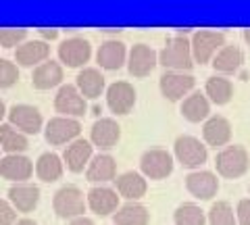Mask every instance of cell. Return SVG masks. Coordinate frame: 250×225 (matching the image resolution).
I'll return each mask as SVG.
<instances>
[{"label": "cell", "mask_w": 250, "mask_h": 225, "mask_svg": "<svg viewBox=\"0 0 250 225\" xmlns=\"http://www.w3.org/2000/svg\"><path fill=\"white\" fill-rule=\"evenodd\" d=\"M215 167L219 175L228 177V180H236V177H242L248 171L250 157L244 146L231 144L225 146L223 150H219V154L215 157Z\"/></svg>", "instance_id": "7a4b0ae2"}, {"label": "cell", "mask_w": 250, "mask_h": 225, "mask_svg": "<svg viewBox=\"0 0 250 225\" xmlns=\"http://www.w3.org/2000/svg\"><path fill=\"white\" fill-rule=\"evenodd\" d=\"M208 225H238V217L233 213V208L225 200H217L210 205L208 215H207Z\"/></svg>", "instance_id": "836d02e7"}, {"label": "cell", "mask_w": 250, "mask_h": 225, "mask_svg": "<svg viewBox=\"0 0 250 225\" xmlns=\"http://www.w3.org/2000/svg\"><path fill=\"white\" fill-rule=\"evenodd\" d=\"M196 86V80L190 73H179V71H167L161 75L159 80V88L161 94L165 96L169 102H179L184 100V96L188 98V94Z\"/></svg>", "instance_id": "9c48e42d"}, {"label": "cell", "mask_w": 250, "mask_h": 225, "mask_svg": "<svg viewBox=\"0 0 250 225\" xmlns=\"http://www.w3.org/2000/svg\"><path fill=\"white\" fill-rule=\"evenodd\" d=\"M119 198H121L119 192L113 190V188H106V185H96V188H92L88 192V196H85L88 206L100 217L117 213V208H119Z\"/></svg>", "instance_id": "ac0fdd59"}, {"label": "cell", "mask_w": 250, "mask_h": 225, "mask_svg": "<svg viewBox=\"0 0 250 225\" xmlns=\"http://www.w3.org/2000/svg\"><path fill=\"white\" fill-rule=\"evenodd\" d=\"M17 223V211L9 203V198H0V225H15Z\"/></svg>", "instance_id": "8d00e7d4"}, {"label": "cell", "mask_w": 250, "mask_h": 225, "mask_svg": "<svg viewBox=\"0 0 250 225\" xmlns=\"http://www.w3.org/2000/svg\"><path fill=\"white\" fill-rule=\"evenodd\" d=\"M34 173V163L25 154H6L0 159V177L15 184H25Z\"/></svg>", "instance_id": "2e32d148"}, {"label": "cell", "mask_w": 250, "mask_h": 225, "mask_svg": "<svg viewBox=\"0 0 250 225\" xmlns=\"http://www.w3.org/2000/svg\"><path fill=\"white\" fill-rule=\"evenodd\" d=\"M113 221L115 225H148L150 223V213L140 203H125L123 206L117 208Z\"/></svg>", "instance_id": "f546056e"}, {"label": "cell", "mask_w": 250, "mask_h": 225, "mask_svg": "<svg viewBox=\"0 0 250 225\" xmlns=\"http://www.w3.org/2000/svg\"><path fill=\"white\" fill-rule=\"evenodd\" d=\"M173 154L175 159L188 169H196L202 163H207V146L194 136H179L173 144Z\"/></svg>", "instance_id": "ba28073f"}, {"label": "cell", "mask_w": 250, "mask_h": 225, "mask_svg": "<svg viewBox=\"0 0 250 225\" xmlns=\"http://www.w3.org/2000/svg\"><path fill=\"white\" fill-rule=\"evenodd\" d=\"M244 63V52L238 46H228L225 44L221 50L217 52V57L213 59V69L217 73H223V75H229V73H236L238 69Z\"/></svg>", "instance_id": "83f0119b"}, {"label": "cell", "mask_w": 250, "mask_h": 225, "mask_svg": "<svg viewBox=\"0 0 250 225\" xmlns=\"http://www.w3.org/2000/svg\"><path fill=\"white\" fill-rule=\"evenodd\" d=\"M92 57V44L82 36H71L59 46V61L67 67H83Z\"/></svg>", "instance_id": "8fae6325"}, {"label": "cell", "mask_w": 250, "mask_h": 225, "mask_svg": "<svg viewBox=\"0 0 250 225\" xmlns=\"http://www.w3.org/2000/svg\"><path fill=\"white\" fill-rule=\"evenodd\" d=\"M205 94L210 102L215 104H228L231 96H233V86L229 80H225L221 75H213L207 80V86H205Z\"/></svg>", "instance_id": "1f68e13d"}, {"label": "cell", "mask_w": 250, "mask_h": 225, "mask_svg": "<svg viewBox=\"0 0 250 225\" xmlns=\"http://www.w3.org/2000/svg\"><path fill=\"white\" fill-rule=\"evenodd\" d=\"M9 203L19 213H31L40 203V188L36 184H15L9 188Z\"/></svg>", "instance_id": "44dd1931"}, {"label": "cell", "mask_w": 250, "mask_h": 225, "mask_svg": "<svg viewBox=\"0 0 250 225\" xmlns=\"http://www.w3.org/2000/svg\"><path fill=\"white\" fill-rule=\"evenodd\" d=\"M121 138V127L113 117H100L90 129V142L100 150H111Z\"/></svg>", "instance_id": "5bb4252c"}, {"label": "cell", "mask_w": 250, "mask_h": 225, "mask_svg": "<svg viewBox=\"0 0 250 225\" xmlns=\"http://www.w3.org/2000/svg\"><path fill=\"white\" fill-rule=\"evenodd\" d=\"M117 175V163L111 154H96L92 161L88 169H85V177H88V182L92 184H104V182H111L115 180Z\"/></svg>", "instance_id": "484cf974"}, {"label": "cell", "mask_w": 250, "mask_h": 225, "mask_svg": "<svg viewBox=\"0 0 250 225\" xmlns=\"http://www.w3.org/2000/svg\"><path fill=\"white\" fill-rule=\"evenodd\" d=\"M6 117H9V123L15 129H19L21 134H25V136L40 134L42 125H44L42 113L31 104H13L9 108V115H6Z\"/></svg>", "instance_id": "30bf717a"}, {"label": "cell", "mask_w": 250, "mask_h": 225, "mask_svg": "<svg viewBox=\"0 0 250 225\" xmlns=\"http://www.w3.org/2000/svg\"><path fill=\"white\" fill-rule=\"evenodd\" d=\"M117 185V192L119 196L129 200V203H138L140 198L146 194L148 190V184H146V177L138 171H125L115 180Z\"/></svg>", "instance_id": "603a6c76"}, {"label": "cell", "mask_w": 250, "mask_h": 225, "mask_svg": "<svg viewBox=\"0 0 250 225\" xmlns=\"http://www.w3.org/2000/svg\"><path fill=\"white\" fill-rule=\"evenodd\" d=\"M54 108H57V113H61V117L80 119L88 111V104H85V98L82 96L75 83H62L54 96Z\"/></svg>", "instance_id": "8992f818"}, {"label": "cell", "mask_w": 250, "mask_h": 225, "mask_svg": "<svg viewBox=\"0 0 250 225\" xmlns=\"http://www.w3.org/2000/svg\"><path fill=\"white\" fill-rule=\"evenodd\" d=\"M173 221L175 225H207V215L198 205L184 203L175 208Z\"/></svg>", "instance_id": "d6a6232c"}, {"label": "cell", "mask_w": 250, "mask_h": 225, "mask_svg": "<svg viewBox=\"0 0 250 225\" xmlns=\"http://www.w3.org/2000/svg\"><path fill=\"white\" fill-rule=\"evenodd\" d=\"M85 206H88V200H85L83 192L77 188V185H62L61 190L54 192L52 198V208L61 219H77V217H83Z\"/></svg>", "instance_id": "3957f363"}, {"label": "cell", "mask_w": 250, "mask_h": 225, "mask_svg": "<svg viewBox=\"0 0 250 225\" xmlns=\"http://www.w3.org/2000/svg\"><path fill=\"white\" fill-rule=\"evenodd\" d=\"M50 57V46L44 40H27L15 50V61L21 67H40Z\"/></svg>", "instance_id": "d6986e66"}, {"label": "cell", "mask_w": 250, "mask_h": 225, "mask_svg": "<svg viewBox=\"0 0 250 225\" xmlns=\"http://www.w3.org/2000/svg\"><path fill=\"white\" fill-rule=\"evenodd\" d=\"M202 138H205V142L208 146L221 148V146L229 144L231 140V123L225 117H221V115H213L202 125Z\"/></svg>", "instance_id": "7402d4cb"}, {"label": "cell", "mask_w": 250, "mask_h": 225, "mask_svg": "<svg viewBox=\"0 0 250 225\" xmlns=\"http://www.w3.org/2000/svg\"><path fill=\"white\" fill-rule=\"evenodd\" d=\"M82 134V123L80 119L71 117H52L44 127V138L50 146H62V144H71L75 142Z\"/></svg>", "instance_id": "5b68a950"}, {"label": "cell", "mask_w": 250, "mask_h": 225, "mask_svg": "<svg viewBox=\"0 0 250 225\" xmlns=\"http://www.w3.org/2000/svg\"><path fill=\"white\" fill-rule=\"evenodd\" d=\"M186 29L175 36H171L169 40L163 46V50L159 52V65H163L169 71H179L186 73L190 71L194 65V57H192V44L186 38Z\"/></svg>", "instance_id": "6da1fadb"}, {"label": "cell", "mask_w": 250, "mask_h": 225, "mask_svg": "<svg viewBox=\"0 0 250 225\" xmlns=\"http://www.w3.org/2000/svg\"><path fill=\"white\" fill-rule=\"evenodd\" d=\"M190 44H192L194 61L200 63V65H207L225 46V34L223 32H213V29H200V32H194Z\"/></svg>", "instance_id": "277c9868"}, {"label": "cell", "mask_w": 250, "mask_h": 225, "mask_svg": "<svg viewBox=\"0 0 250 225\" xmlns=\"http://www.w3.org/2000/svg\"><path fill=\"white\" fill-rule=\"evenodd\" d=\"M140 171L150 180H165L173 173V157L163 148H150L140 157Z\"/></svg>", "instance_id": "52a82bcc"}, {"label": "cell", "mask_w": 250, "mask_h": 225, "mask_svg": "<svg viewBox=\"0 0 250 225\" xmlns=\"http://www.w3.org/2000/svg\"><path fill=\"white\" fill-rule=\"evenodd\" d=\"M27 136L21 134L19 129H15L11 123H2L0 125V148L6 154H21L23 150H27Z\"/></svg>", "instance_id": "4dcf8cb0"}, {"label": "cell", "mask_w": 250, "mask_h": 225, "mask_svg": "<svg viewBox=\"0 0 250 225\" xmlns=\"http://www.w3.org/2000/svg\"><path fill=\"white\" fill-rule=\"evenodd\" d=\"M92 159H94V144L83 138H77L62 152V163L71 173H82L83 169H88Z\"/></svg>", "instance_id": "7c38bea8"}, {"label": "cell", "mask_w": 250, "mask_h": 225, "mask_svg": "<svg viewBox=\"0 0 250 225\" xmlns=\"http://www.w3.org/2000/svg\"><path fill=\"white\" fill-rule=\"evenodd\" d=\"M19 82V69L15 63L0 59V90H6Z\"/></svg>", "instance_id": "d590c367"}, {"label": "cell", "mask_w": 250, "mask_h": 225, "mask_svg": "<svg viewBox=\"0 0 250 225\" xmlns=\"http://www.w3.org/2000/svg\"><path fill=\"white\" fill-rule=\"evenodd\" d=\"M244 40H246V44L250 46V29H244Z\"/></svg>", "instance_id": "7bdbcfd3"}, {"label": "cell", "mask_w": 250, "mask_h": 225, "mask_svg": "<svg viewBox=\"0 0 250 225\" xmlns=\"http://www.w3.org/2000/svg\"><path fill=\"white\" fill-rule=\"evenodd\" d=\"M182 115L190 123H200L210 117V100L202 92H192L182 102Z\"/></svg>", "instance_id": "4316f807"}, {"label": "cell", "mask_w": 250, "mask_h": 225, "mask_svg": "<svg viewBox=\"0 0 250 225\" xmlns=\"http://www.w3.org/2000/svg\"><path fill=\"white\" fill-rule=\"evenodd\" d=\"M57 38H59V29H40V40L50 42V40H57Z\"/></svg>", "instance_id": "f35d334b"}, {"label": "cell", "mask_w": 250, "mask_h": 225, "mask_svg": "<svg viewBox=\"0 0 250 225\" xmlns=\"http://www.w3.org/2000/svg\"><path fill=\"white\" fill-rule=\"evenodd\" d=\"M75 86L82 92L83 98H98L106 90L104 75L100 73V69L96 67H85L82 69L75 77Z\"/></svg>", "instance_id": "cb8c5ba5"}, {"label": "cell", "mask_w": 250, "mask_h": 225, "mask_svg": "<svg viewBox=\"0 0 250 225\" xmlns=\"http://www.w3.org/2000/svg\"><path fill=\"white\" fill-rule=\"evenodd\" d=\"M186 190L194 198L210 200L219 192V180L210 171H192L186 175Z\"/></svg>", "instance_id": "e0dca14e"}, {"label": "cell", "mask_w": 250, "mask_h": 225, "mask_svg": "<svg viewBox=\"0 0 250 225\" xmlns=\"http://www.w3.org/2000/svg\"><path fill=\"white\" fill-rule=\"evenodd\" d=\"M69 225H96V223H94L90 217H77V219L69 221Z\"/></svg>", "instance_id": "ab89813d"}, {"label": "cell", "mask_w": 250, "mask_h": 225, "mask_svg": "<svg viewBox=\"0 0 250 225\" xmlns=\"http://www.w3.org/2000/svg\"><path fill=\"white\" fill-rule=\"evenodd\" d=\"M106 104L115 115H127L136 104V88L129 82H115L106 88Z\"/></svg>", "instance_id": "9a60e30c"}, {"label": "cell", "mask_w": 250, "mask_h": 225, "mask_svg": "<svg viewBox=\"0 0 250 225\" xmlns=\"http://www.w3.org/2000/svg\"><path fill=\"white\" fill-rule=\"evenodd\" d=\"M6 115H9V111H6L4 102H2V100H0V125H2V119L6 117Z\"/></svg>", "instance_id": "60d3db41"}, {"label": "cell", "mask_w": 250, "mask_h": 225, "mask_svg": "<svg viewBox=\"0 0 250 225\" xmlns=\"http://www.w3.org/2000/svg\"><path fill=\"white\" fill-rule=\"evenodd\" d=\"M23 42H27V29L23 27H2L0 29V46L2 48H15V46H19Z\"/></svg>", "instance_id": "e575fe53"}, {"label": "cell", "mask_w": 250, "mask_h": 225, "mask_svg": "<svg viewBox=\"0 0 250 225\" xmlns=\"http://www.w3.org/2000/svg\"><path fill=\"white\" fill-rule=\"evenodd\" d=\"M62 169H65V163H62V159L59 157V154H54V152H44L36 161L38 180H42L46 184H52V182L61 180Z\"/></svg>", "instance_id": "f1b7e54d"}, {"label": "cell", "mask_w": 250, "mask_h": 225, "mask_svg": "<svg viewBox=\"0 0 250 225\" xmlns=\"http://www.w3.org/2000/svg\"><path fill=\"white\" fill-rule=\"evenodd\" d=\"M0 150H2V148H0Z\"/></svg>", "instance_id": "ee69618b"}, {"label": "cell", "mask_w": 250, "mask_h": 225, "mask_svg": "<svg viewBox=\"0 0 250 225\" xmlns=\"http://www.w3.org/2000/svg\"><path fill=\"white\" fill-rule=\"evenodd\" d=\"M15 225H38V223H36L34 219H27V217H25V219H19Z\"/></svg>", "instance_id": "b9f144b4"}, {"label": "cell", "mask_w": 250, "mask_h": 225, "mask_svg": "<svg viewBox=\"0 0 250 225\" xmlns=\"http://www.w3.org/2000/svg\"><path fill=\"white\" fill-rule=\"evenodd\" d=\"M156 65H159V52H154L150 46H146V44L131 46L129 57H127V71L134 77L150 75Z\"/></svg>", "instance_id": "4fadbf2b"}, {"label": "cell", "mask_w": 250, "mask_h": 225, "mask_svg": "<svg viewBox=\"0 0 250 225\" xmlns=\"http://www.w3.org/2000/svg\"><path fill=\"white\" fill-rule=\"evenodd\" d=\"M62 83V65L57 61H46L40 67L34 69V75H31V86L36 90H50L57 88Z\"/></svg>", "instance_id": "d4e9b609"}, {"label": "cell", "mask_w": 250, "mask_h": 225, "mask_svg": "<svg viewBox=\"0 0 250 225\" xmlns=\"http://www.w3.org/2000/svg\"><path fill=\"white\" fill-rule=\"evenodd\" d=\"M236 217L240 225H250V198H242L236 206Z\"/></svg>", "instance_id": "74e56055"}, {"label": "cell", "mask_w": 250, "mask_h": 225, "mask_svg": "<svg viewBox=\"0 0 250 225\" xmlns=\"http://www.w3.org/2000/svg\"><path fill=\"white\" fill-rule=\"evenodd\" d=\"M127 57H129L127 48H125V44L119 40H104L96 52L98 65L103 69H106V71H117V69H121L125 63H127Z\"/></svg>", "instance_id": "ffe728a7"}]
</instances>
